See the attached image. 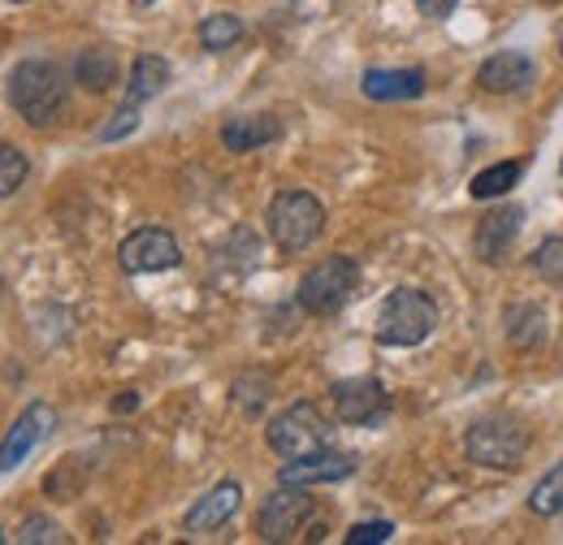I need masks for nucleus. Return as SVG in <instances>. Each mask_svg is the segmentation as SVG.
<instances>
[{"mask_svg": "<svg viewBox=\"0 0 563 545\" xmlns=\"http://www.w3.org/2000/svg\"><path fill=\"white\" fill-rule=\"evenodd\" d=\"M538 82V66L525 53H494L477 69V87L490 96H525Z\"/></svg>", "mask_w": 563, "mask_h": 545, "instance_id": "nucleus-12", "label": "nucleus"}, {"mask_svg": "<svg viewBox=\"0 0 563 545\" xmlns=\"http://www.w3.org/2000/svg\"><path fill=\"white\" fill-rule=\"evenodd\" d=\"M360 87L368 100L390 104V100H421L429 82H424V69H368Z\"/></svg>", "mask_w": 563, "mask_h": 545, "instance_id": "nucleus-15", "label": "nucleus"}, {"mask_svg": "<svg viewBox=\"0 0 563 545\" xmlns=\"http://www.w3.org/2000/svg\"><path fill=\"white\" fill-rule=\"evenodd\" d=\"M13 4H26V0H13Z\"/></svg>", "mask_w": 563, "mask_h": 545, "instance_id": "nucleus-32", "label": "nucleus"}, {"mask_svg": "<svg viewBox=\"0 0 563 545\" xmlns=\"http://www.w3.org/2000/svg\"><path fill=\"white\" fill-rule=\"evenodd\" d=\"M438 325V303L412 290V286H399L386 294L382 312H377V342L382 346H421Z\"/></svg>", "mask_w": 563, "mask_h": 545, "instance_id": "nucleus-3", "label": "nucleus"}, {"mask_svg": "<svg viewBox=\"0 0 563 545\" xmlns=\"http://www.w3.org/2000/svg\"><path fill=\"white\" fill-rule=\"evenodd\" d=\"M464 455L482 468L494 472H516L529 455V429L520 415H482L468 433H464Z\"/></svg>", "mask_w": 563, "mask_h": 545, "instance_id": "nucleus-2", "label": "nucleus"}, {"mask_svg": "<svg viewBox=\"0 0 563 545\" xmlns=\"http://www.w3.org/2000/svg\"><path fill=\"white\" fill-rule=\"evenodd\" d=\"M118 265L126 272H161V269H178L183 265V247L169 230L161 225H143L131 238H122L118 247Z\"/></svg>", "mask_w": 563, "mask_h": 545, "instance_id": "nucleus-8", "label": "nucleus"}, {"mask_svg": "<svg viewBox=\"0 0 563 545\" xmlns=\"http://www.w3.org/2000/svg\"><path fill=\"white\" fill-rule=\"evenodd\" d=\"M230 399H234V408L243 411V415H261V411L269 408V399H274V377L269 372H261V368H247V372H239L234 377V386H230Z\"/></svg>", "mask_w": 563, "mask_h": 545, "instance_id": "nucleus-20", "label": "nucleus"}, {"mask_svg": "<svg viewBox=\"0 0 563 545\" xmlns=\"http://www.w3.org/2000/svg\"><path fill=\"white\" fill-rule=\"evenodd\" d=\"M74 78H78V87H87L91 96H104V91L122 78V62H118V53H113L109 44H91V48H82V53L74 57Z\"/></svg>", "mask_w": 563, "mask_h": 545, "instance_id": "nucleus-16", "label": "nucleus"}, {"mask_svg": "<svg viewBox=\"0 0 563 545\" xmlns=\"http://www.w3.org/2000/svg\"><path fill=\"white\" fill-rule=\"evenodd\" d=\"M13 542L18 545H66V529L57 524V520H48V515H26L22 524H18V533H13Z\"/></svg>", "mask_w": 563, "mask_h": 545, "instance_id": "nucleus-24", "label": "nucleus"}, {"mask_svg": "<svg viewBox=\"0 0 563 545\" xmlns=\"http://www.w3.org/2000/svg\"><path fill=\"white\" fill-rule=\"evenodd\" d=\"M0 542H4V533H0Z\"/></svg>", "mask_w": 563, "mask_h": 545, "instance_id": "nucleus-34", "label": "nucleus"}, {"mask_svg": "<svg viewBox=\"0 0 563 545\" xmlns=\"http://www.w3.org/2000/svg\"><path fill=\"white\" fill-rule=\"evenodd\" d=\"M308 520H312V498H308V489H303V485H278V489L265 498L256 529H261L265 542H295Z\"/></svg>", "mask_w": 563, "mask_h": 545, "instance_id": "nucleus-7", "label": "nucleus"}, {"mask_svg": "<svg viewBox=\"0 0 563 545\" xmlns=\"http://www.w3.org/2000/svg\"><path fill=\"white\" fill-rule=\"evenodd\" d=\"M355 472V455L343 451H317V455H303V459H286V468L278 472V485H330V480H347Z\"/></svg>", "mask_w": 563, "mask_h": 545, "instance_id": "nucleus-14", "label": "nucleus"}, {"mask_svg": "<svg viewBox=\"0 0 563 545\" xmlns=\"http://www.w3.org/2000/svg\"><path fill=\"white\" fill-rule=\"evenodd\" d=\"M395 537V524L390 520H368V524H355L347 533V545H382Z\"/></svg>", "mask_w": 563, "mask_h": 545, "instance_id": "nucleus-27", "label": "nucleus"}, {"mask_svg": "<svg viewBox=\"0 0 563 545\" xmlns=\"http://www.w3.org/2000/svg\"><path fill=\"white\" fill-rule=\"evenodd\" d=\"M520 225H525V212L516 204H503L494 208V212H486L477 221V230H473V256L482 265H503L507 252H511V243H516V234H520Z\"/></svg>", "mask_w": 563, "mask_h": 545, "instance_id": "nucleus-10", "label": "nucleus"}, {"mask_svg": "<svg viewBox=\"0 0 563 545\" xmlns=\"http://www.w3.org/2000/svg\"><path fill=\"white\" fill-rule=\"evenodd\" d=\"M239 40H243V22H239L234 13H209V18L200 22V44H205L209 53L234 48Z\"/></svg>", "mask_w": 563, "mask_h": 545, "instance_id": "nucleus-22", "label": "nucleus"}, {"mask_svg": "<svg viewBox=\"0 0 563 545\" xmlns=\"http://www.w3.org/2000/svg\"><path fill=\"white\" fill-rule=\"evenodd\" d=\"M529 269L542 272V277L555 281V286H563V238H547V243L529 256Z\"/></svg>", "mask_w": 563, "mask_h": 545, "instance_id": "nucleus-26", "label": "nucleus"}, {"mask_svg": "<svg viewBox=\"0 0 563 545\" xmlns=\"http://www.w3.org/2000/svg\"><path fill=\"white\" fill-rule=\"evenodd\" d=\"M265 221H269V238L278 243L282 252L286 256H299V252H308L321 238L325 208H321L317 196H308V191H278Z\"/></svg>", "mask_w": 563, "mask_h": 545, "instance_id": "nucleus-4", "label": "nucleus"}, {"mask_svg": "<svg viewBox=\"0 0 563 545\" xmlns=\"http://www.w3.org/2000/svg\"><path fill=\"white\" fill-rule=\"evenodd\" d=\"M355 286H360V265H355L352 256H325L321 265H312V269L299 277L295 299L312 316H334V312L347 308Z\"/></svg>", "mask_w": 563, "mask_h": 545, "instance_id": "nucleus-5", "label": "nucleus"}, {"mask_svg": "<svg viewBox=\"0 0 563 545\" xmlns=\"http://www.w3.org/2000/svg\"><path fill=\"white\" fill-rule=\"evenodd\" d=\"M503 334L516 351H538L547 342V308L542 303H511L503 316Z\"/></svg>", "mask_w": 563, "mask_h": 545, "instance_id": "nucleus-18", "label": "nucleus"}, {"mask_svg": "<svg viewBox=\"0 0 563 545\" xmlns=\"http://www.w3.org/2000/svg\"><path fill=\"white\" fill-rule=\"evenodd\" d=\"M330 394H334V415L343 424H377L386 415V390L377 377H347Z\"/></svg>", "mask_w": 563, "mask_h": 545, "instance_id": "nucleus-11", "label": "nucleus"}, {"mask_svg": "<svg viewBox=\"0 0 563 545\" xmlns=\"http://www.w3.org/2000/svg\"><path fill=\"white\" fill-rule=\"evenodd\" d=\"M239 502H243V485H239V480H221V485H212L209 493L187 511L183 529H187L191 537H209V533H217L221 524L234 520Z\"/></svg>", "mask_w": 563, "mask_h": 545, "instance_id": "nucleus-13", "label": "nucleus"}, {"mask_svg": "<svg viewBox=\"0 0 563 545\" xmlns=\"http://www.w3.org/2000/svg\"><path fill=\"white\" fill-rule=\"evenodd\" d=\"M53 429H57V411L48 408V403H31V408L13 420V429L0 442V472H13Z\"/></svg>", "mask_w": 563, "mask_h": 545, "instance_id": "nucleus-9", "label": "nucleus"}, {"mask_svg": "<svg viewBox=\"0 0 563 545\" xmlns=\"http://www.w3.org/2000/svg\"><path fill=\"white\" fill-rule=\"evenodd\" d=\"M560 174H563V160H560Z\"/></svg>", "mask_w": 563, "mask_h": 545, "instance_id": "nucleus-33", "label": "nucleus"}, {"mask_svg": "<svg viewBox=\"0 0 563 545\" xmlns=\"http://www.w3.org/2000/svg\"><path fill=\"white\" fill-rule=\"evenodd\" d=\"M169 82V62L156 57V53H140L135 66H131V82H126V104H147L152 96H161Z\"/></svg>", "mask_w": 563, "mask_h": 545, "instance_id": "nucleus-19", "label": "nucleus"}, {"mask_svg": "<svg viewBox=\"0 0 563 545\" xmlns=\"http://www.w3.org/2000/svg\"><path fill=\"white\" fill-rule=\"evenodd\" d=\"M520 178H525V160H498V165L482 169V174L473 178L468 196H473V200H498V196H507Z\"/></svg>", "mask_w": 563, "mask_h": 545, "instance_id": "nucleus-21", "label": "nucleus"}, {"mask_svg": "<svg viewBox=\"0 0 563 545\" xmlns=\"http://www.w3.org/2000/svg\"><path fill=\"white\" fill-rule=\"evenodd\" d=\"M9 104L18 109V118L35 131H48L62 122L66 104H70V78L57 62L31 57L9 74Z\"/></svg>", "mask_w": 563, "mask_h": 545, "instance_id": "nucleus-1", "label": "nucleus"}, {"mask_svg": "<svg viewBox=\"0 0 563 545\" xmlns=\"http://www.w3.org/2000/svg\"><path fill=\"white\" fill-rule=\"evenodd\" d=\"M26 174H31L26 152H22V147H13V143H4V147H0V200H9L13 191H22Z\"/></svg>", "mask_w": 563, "mask_h": 545, "instance_id": "nucleus-25", "label": "nucleus"}, {"mask_svg": "<svg viewBox=\"0 0 563 545\" xmlns=\"http://www.w3.org/2000/svg\"><path fill=\"white\" fill-rule=\"evenodd\" d=\"M135 126H140V109H135V104H122V109L113 113V122L100 131V138H104V143H113V138L131 135Z\"/></svg>", "mask_w": 563, "mask_h": 545, "instance_id": "nucleus-28", "label": "nucleus"}, {"mask_svg": "<svg viewBox=\"0 0 563 545\" xmlns=\"http://www.w3.org/2000/svg\"><path fill=\"white\" fill-rule=\"evenodd\" d=\"M274 138H282V122L274 113H243V118H230L221 126V143L230 152H256V147L274 143Z\"/></svg>", "mask_w": 563, "mask_h": 545, "instance_id": "nucleus-17", "label": "nucleus"}, {"mask_svg": "<svg viewBox=\"0 0 563 545\" xmlns=\"http://www.w3.org/2000/svg\"><path fill=\"white\" fill-rule=\"evenodd\" d=\"M140 408V399H135V390H126L122 399H113V411H135Z\"/></svg>", "mask_w": 563, "mask_h": 545, "instance_id": "nucleus-30", "label": "nucleus"}, {"mask_svg": "<svg viewBox=\"0 0 563 545\" xmlns=\"http://www.w3.org/2000/svg\"><path fill=\"white\" fill-rule=\"evenodd\" d=\"M455 4H460V0H417V9H421L424 18H446Z\"/></svg>", "mask_w": 563, "mask_h": 545, "instance_id": "nucleus-29", "label": "nucleus"}, {"mask_svg": "<svg viewBox=\"0 0 563 545\" xmlns=\"http://www.w3.org/2000/svg\"><path fill=\"white\" fill-rule=\"evenodd\" d=\"M265 437L282 459H303V455H317V451L330 446V424L312 403H290L269 420Z\"/></svg>", "mask_w": 563, "mask_h": 545, "instance_id": "nucleus-6", "label": "nucleus"}, {"mask_svg": "<svg viewBox=\"0 0 563 545\" xmlns=\"http://www.w3.org/2000/svg\"><path fill=\"white\" fill-rule=\"evenodd\" d=\"M131 4H135V9H147V4H156V0H131Z\"/></svg>", "mask_w": 563, "mask_h": 545, "instance_id": "nucleus-31", "label": "nucleus"}, {"mask_svg": "<svg viewBox=\"0 0 563 545\" xmlns=\"http://www.w3.org/2000/svg\"><path fill=\"white\" fill-rule=\"evenodd\" d=\"M529 511H533V515H560L563 511V459L533 485V493H529Z\"/></svg>", "mask_w": 563, "mask_h": 545, "instance_id": "nucleus-23", "label": "nucleus"}]
</instances>
